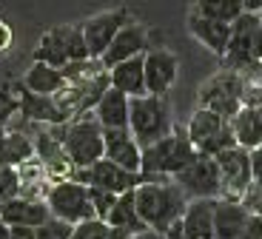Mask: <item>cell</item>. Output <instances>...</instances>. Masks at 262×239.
Returning a JSON list of instances; mask_svg holds the SVG:
<instances>
[{"instance_id":"obj_1","label":"cell","mask_w":262,"mask_h":239,"mask_svg":"<svg viewBox=\"0 0 262 239\" xmlns=\"http://www.w3.org/2000/svg\"><path fill=\"white\" fill-rule=\"evenodd\" d=\"M185 205H188V197L174 185L171 177H165V180H143L134 188V208H137L140 220L148 225V231L165 233L183 216Z\"/></svg>"},{"instance_id":"obj_2","label":"cell","mask_w":262,"mask_h":239,"mask_svg":"<svg viewBox=\"0 0 262 239\" xmlns=\"http://www.w3.org/2000/svg\"><path fill=\"white\" fill-rule=\"evenodd\" d=\"M194 154H196V148L191 145L188 134L171 128L165 137L143 145V151H140V174H143V180L174 177L180 168H185L194 160Z\"/></svg>"},{"instance_id":"obj_3","label":"cell","mask_w":262,"mask_h":239,"mask_svg":"<svg viewBox=\"0 0 262 239\" xmlns=\"http://www.w3.org/2000/svg\"><path fill=\"white\" fill-rule=\"evenodd\" d=\"M52 128L57 131L60 142H63V151L74 168L92 165L94 160L103 157V125L94 120V114L72 117L69 123L52 125Z\"/></svg>"},{"instance_id":"obj_4","label":"cell","mask_w":262,"mask_h":239,"mask_svg":"<svg viewBox=\"0 0 262 239\" xmlns=\"http://www.w3.org/2000/svg\"><path fill=\"white\" fill-rule=\"evenodd\" d=\"M128 131L140 142V148L160 140L171 131V114L165 94H137L128 97Z\"/></svg>"},{"instance_id":"obj_5","label":"cell","mask_w":262,"mask_h":239,"mask_svg":"<svg viewBox=\"0 0 262 239\" xmlns=\"http://www.w3.org/2000/svg\"><path fill=\"white\" fill-rule=\"evenodd\" d=\"M185 134H188L191 145H194L200 154H208V157L236 145L234 131H231V125H228V117L216 114V111H211V108H203V105L191 114V123H188V128H185Z\"/></svg>"},{"instance_id":"obj_6","label":"cell","mask_w":262,"mask_h":239,"mask_svg":"<svg viewBox=\"0 0 262 239\" xmlns=\"http://www.w3.org/2000/svg\"><path fill=\"white\" fill-rule=\"evenodd\" d=\"M43 200H46L52 216L69 222V225H74V222H80V220H89V216H94L92 200H89V185L77 182L74 177L54 180V185L46 188V197H43Z\"/></svg>"},{"instance_id":"obj_7","label":"cell","mask_w":262,"mask_h":239,"mask_svg":"<svg viewBox=\"0 0 262 239\" xmlns=\"http://www.w3.org/2000/svg\"><path fill=\"white\" fill-rule=\"evenodd\" d=\"M214 239H262V216L251 213L239 200L216 197Z\"/></svg>"},{"instance_id":"obj_8","label":"cell","mask_w":262,"mask_h":239,"mask_svg":"<svg viewBox=\"0 0 262 239\" xmlns=\"http://www.w3.org/2000/svg\"><path fill=\"white\" fill-rule=\"evenodd\" d=\"M171 180H174V185H177L188 200H196V197H220L223 194V180H220L216 160L208 157V154H200V151H196L194 160H191L185 168H180Z\"/></svg>"},{"instance_id":"obj_9","label":"cell","mask_w":262,"mask_h":239,"mask_svg":"<svg viewBox=\"0 0 262 239\" xmlns=\"http://www.w3.org/2000/svg\"><path fill=\"white\" fill-rule=\"evenodd\" d=\"M74 180L83 182V185H94V188H105V191H114V194H123V191H131L143 182V174H134V171L120 168L117 162L105 160H94L92 165H83V168H74Z\"/></svg>"},{"instance_id":"obj_10","label":"cell","mask_w":262,"mask_h":239,"mask_svg":"<svg viewBox=\"0 0 262 239\" xmlns=\"http://www.w3.org/2000/svg\"><path fill=\"white\" fill-rule=\"evenodd\" d=\"M214 160H216V168H220V180H223V194L220 197H225V200H239L245 194V188L254 182L248 148L231 145V148L214 154Z\"/></svg>"},{"instance_id":"obj_11","label":"cell","mask_w":262,"mask_h":239,"mask_svg":"<svg viewBox=\"0 0 262 239\" xmlns=\"http://www.w3.org/2000/svg\"><path fill=\"white\" fill-rule=\"evenodd\" d=\"M200 105L216 111V114H223V117H234L236 111H239V105H243L236 71L223 69L216 77H211L208 83L200 89Z\"/></svg>"},{"instance_id":"obj_12","label":"cell","mask_w":262,"mask_h":239,"mask_svg":"<svg viewBox=\"0 0 262 239\" xmlns=\"http://www.w3.org/2000/svg\"><path fill=\"white\" fill-rule=\"evenodd\" d=\"M259 26V14L256 12H243L231 23V37L223 52L225 69L239 71L248 63H254V32Z\"/></svg>"},{"instance_id":"obj_13","label":"cell","mask_w":262,"mask_h":239,"mask_svg":"<svg viewBox=\"0 0 262 239\" xmlns=\"http://www.w3.org/2000/svg\"><path fill=\"white\" fill-rule=\"evenodd\" d=\"M123 23H128V9H125V6L100 12V14H94V17H89L85 23H80L85 49H89V57L100 60V54L105 52V46L112 43V37L120 32Z\"/></svg>"},{"instance_id":"obj_14","label":"cell","mask_w":262,"mask_h":239,"mask_svg":"<svg viewBox=\"0 0 262 239\" xmlns=\"http://www.w3.org/2000/svg\"><path fill=\"white\" fill-rule=\"evenodd\" d=\"M143 74H145V91L148 94H168L180 74L177 54L168 52V49H145Z\"/></svg>"},{"instance_id":"obj_15","label":"cell","mask_w":262,"mask_h":239,"mask_svg":"<svg viewBox=\"0 0 262 239\" xmlns=\"http://www.w3.org/2000/svg\"><path fill=\"white\" fill-rule=\"evenodd\" d=\"M145 49H148V32H145V26L128 20V23L120 26V32L112 37V43L105 46V52L100 54V63H103V69H112L114 63L137 57Z\"/></svg>"},{"instance_id":"obj_16","label":"cell","mask_w":262,"mask_h":239,"mask_svg":"<svg viewBox=\"0 0 262 239\" xmlns=\"http://www.w3.org/2000/svg\"><path fill=\"white\" fill-rule=\"evenodd\" d=\"M17 100H20V108L17 114L26 120V123H37V125H60V123H69L72 117L66 114L63 108L57 105L54 94H34V91L17 89Z\"/></svg>"},{"instance_id":"obj_17","label":"cell","mask_w":262,"mask_h":239,"mask_svg":"<svg viewBox=\"0 0 262 239\" xmlns=\"http://www.w3.org/2000/svg\"><path fill=\"white\" fill-rule=\"evenodd\" d=\"M214 202L216 197L188 200L180 216V239H214Z\"/></svg>"},{"instance_id":"obj_18","label":"cell","mask_w":262,"mask_h":239,"mask_svg":"<svg viewBox=\"0 0 262 239\" xmlns=\"http://www.w3.org/2000/svg\"><path fill=\"white\" fill-rule=\"evenodd\" d=\"M140 142L128 128H103V157L117 162L120 168L140 174Z\"/></svg>"},{"instance_id":"obj_19","label":"cell","mask_w":262,"mask_h":239,"mask_svg":"<svg viewBox=\"0 0 262 239\" xmlns=\"http://www.w3.org/2000/svg\"><path fill=\"white\" fill-rule=\"evenodd\" d=\"M52 216L46 200H34V197H12V200H3L0 202V220L6 225H43V222Z\"/></svg>"},{"instance_id":"obj_20","label":"cell","mask_w":262,"mask_h":239,"mask_svg":"<svg viewBox=\"0 0 262 239\" xmlns=\"http://www.w3.org/2000/svg\"><path fill=\"white\" fill-rule=\"evenodd\" d=\"M94 120L103 128H128V94L117 91L114 85L100 94V100L94 103Z\"/></svg>"},{"instance_id":"obj_21","label":"cell","mask_w":262,"mask_h":239,"mask_svg":"<svg viewBox=\"0 0 262 239\" xmlns=\"http://www.w3.org/2000/svg\"><path fill=\"white\" fill-rule=\"evenodd\" d=\"M188 32L194 34L203 46H208L216 57H223L225 46H228L231 37V23H223V20H211L200 12H191L188 17Z\"/></svg>"},{"instance_id":"obj_22","label":"cell","mask_w":262,"mask_h":239,"mask_svg":"<svg viewBox=\"0 0 262 239\" xmlns=\"http://www.w3.org/2000/svg\"><path fill=\"white\" fill-rule=\"evenodd\" d=\"M228 125L234 131L236 145L243 148H256L262 142V105H239L234 117H228Z\"/></svg>"},{"instance_id":"obj_23","label":"cell","mask_w":262,"mask_h":239,"mask_svg":"<svg viewBox=\"0 0 262 239\" xmlns=\"http://www.w3.org/2000/svg\"><path fill=\"white\" fill-rule=\"evenodd\" d=\"M108 83L117 91L128 94V97H137V94H145V74H143V54L128 60H120L108 69Z\"/></svg>"},{"instance_id":"obj_24","label":"cell","mask_w":262,"mask_h":239,"mask_svg":"<svg viewBox=\"0 0 262 239\" xmlns=\"http://www.w3.org/2000/svg\"><path fill=\"white\" fill-rule=\"evenodd\" d=\"M63 85H66L63 71L49 66V63H40V60H34L29 66L26 77H23V89L34 91V94H57Z\"/></svg>"},{"instance_id":"obj_25","label":"cell","mask_w":262,"mask_h":239,"mask_svg":"<svg viewBox=\"0 0 262 239\" xmlns=\"http://www.w3.org/2000/svg\"><path fill=\"white\" fill-rule=\"evenodd\" d=\"M32 157H34V142L26 131H14V128L0 131V162L23 165Z\"/></svg>"},{"instance_id":"obj_26","label":"cell","mask_w":262,"mask_h":239,"mask_svg":"<svg viewBox=\"0 0 262 239\" xmlns=\"http://www.w3.org/2000/svg\"><path fill=\"white\" fill-rule=\"evenodd\" d=\"M105 222H108V225H117V228H128L131 233H145L148 231V225L140 220L137 208H134V188L117 194L112 211L105 213Z\"/></svg>"},{"instance_id":"obj_27","label":"cell","mask_w":262,"mask_h":239,"mask_svg":"<svg viewBox=\"0 0 262 239\" xmlns=\"http://www.w3.org/2000/svg\"><path fill=\"white\" fill-rule=\"evenodd\" d=\"M34 60L49 63V66H54V69H63V66L69 63V52H66V43H63V32H60V26H54L52 32H46L43 37H40L37 49H34Z\"/></svg>"},{"instance_id":"obj_28","label":"cell","mask_w":262,"mask_h":239,"mask_svg":"<svg viewBox=\"0 0 262 239\" xmlns=\"http://www.w3.org/2000/svg\"><path fill=\"white\" fill-rule=\"evenodd\" d=\"M239 77V97L243 105H262V63H248L236 71Z\"/></svg>"},{"instance_id":"obj_29","label":"cell","mask_w":262,"mask_h":239,"mask_svg":"<svg viewBox=\"0 0 262 239\" xmlns=\"http://www.w3.org/2000/svg\"><path fill=\"white\" fill-rule=\"evenodd\" d=\"M196 12L211 17V20L234 23L245 9H243V0H196Z\"/></svg>"},{"instance_id":"obj_30","label":"cell","mask_w":262,"mask_h":239,"mask_svg":"<svg viewBox=\"0 0 262 239\" xmlns=\"http://www.w3.org/2000/svg\"><path fill=\"white\" fill-rule=\"evenodd\" d=\"M69 239H108V222L100 216H89L72 225V236Z\"/></svg>"},{"instance_id":"obj_31","label":"cell","mask_w":262,"mask_h":239,"mask_svg":"<svg viewBox=\"0 0 262 239\" xmlns=\"http://www.w3.org/2000/svg\"><path fill=\"white\" fill-rule=\"evenodd\" d=\"M20 194V171L17 165L0 162V200H12Z\"/></svg>"},{"instance_id":"obj_32","label":"cell","mask_w":262,"mask_h":239,"mask_svg":"<svg viewBox=\"0 0 262 239\" xmlns=\"http://www.w3.org/2000/svg\"><path fill=\"white\" fill-rule=\"evenodd\" d=\"M17 108H20V100L14 94V85L0 89V131L12 125V117H17Z\"/></svg>"},{"instance_id":"obj_33","label":"cell","mask_w":262,"mask_h":239,"mask_svg":"<svg viewBox=\"0 0 262 239\" xmlns=\"http://www.w3.org/2000/svg\"><path fill=\"white\" fill-rule=\"evenodd\" d=\"M72 236V225L57 216H49L43 225L34 228V239H69Z\"/></svg>"},{"instance_id":"obj_34","label":"cell","mask_w":262,"mask_h":239,"mask_svg":"<svg viewBox=\"0 0 262 239\" xmlns=\"http://www.w3.org/2000/svg\"><path fill=\"white\" fill-rule=\"evenodd\" d=\"M89 200H92L94 216L105 220V213L112 211V205H114V200H117V194H114V191H105V188H94V185H89Z\"/></svg>"},{"instance_id":"obj_35","label":"cell","mask_w":262,"mask_h":239,"mask_svg":"<svg viewBox=\"0 0 262 239\" xmlns=\"http://www.w3.org/2000/svg\"><path fill=\"white\" fill-rule=\"evenodd\" d=\"M239 202H243L251 213L262 216V182H251V185L245 188V194L239 197Z\"/></svg>"},{"instance_id":"obj_36","label":"cell","mask_w":262,"mask_h":239,"mask_svg":"<svg viewBox=\"0 0 262 239\" xmlns=\"http://www.w3.org/2000/svg\"><path fill=\"white\" fill-rule=\"evenodd\" d=\"M248 157H251V177H254V182H262V142L248 151Z\"/></svg>"},{"instance_id":"obj_37","label":"cell","mask_w":262,"mask_h":239,"mask_svg":"<svg viewBox=\"0 0 262 239\" xmlns=\"http://www.w3.org/2000/svg\"><path fill=\"white\" fill-rule=\"evenodd\" d=\"M9 236L12 239H34L32 225H9Z\"/></svg>"},{"instance_id":"obj_38","label":"cell","mask_w":262,"mask_h":239,"mask_svg":"<svg viewBox=\"0 0 262 239\" xmlns=\"http://www.w3.org/2000/svg\"><path fill=\"white\" fill-rule=\"evenodd\" d=\"M9 46H12V26L6 20H0V52H6Z\"/></svg>"},{"instance_id":"obj_39","label":"cell","mask_w":262,"mask_h":239,"mask_svg":"<svg viewBox=\"0 0 262 239\" xmlns=\"http://www.w3.org/2000/svg\"><path fill=\"white\" fill-rule=\"evenodd\" d=\"M254 60L262 63V20H259V26H256V32H254Z\"/></svg>"},{"instance_id":"obj_40","label":"cell","mask_w":262,"mask_h":239,"mask_svg":"<svg viewBox=\"0 0 262 239\" xmlns=\"http://www.w3.org/2000/svg\"><path fill=\"white\" fill-rule=\"evenodd\" d=\"M137 233H131L128 228H117V225H108V239H134Z\"/></svg>"},{"instance_id":"obj_41","label":"cell","mask_w":262,"mask_h":239,"mask_svg":"<svg viewBox=\"0 0 262 239\" xmlns=\"http://www.w3.org/2000/svg\"><path fill=\"white\" fill-rule=\"evenodd\" d=\"M243 9H245V12H259L262 0H243Z\"/></svg>"},{"instance_id":"obj_42","label":"cell","mask_w":262,"mask_h":239,"mask_svg":"<svg viewBox=\"0 0 262 239\" xmlns=\"http://www.w3.org/2000/svg\"><path fill=\"white\" fill-rule=\"evenodd\" d=\"M0 239H12V236H9V225L3 220H0Z\"/></svg>"},{"instance_id":"obj_43","label":"cell","mask_w":262,"mask_h":239,"mask_svg":"<svg viewBox=\"0 0 262 239\" xmlns=\"http://www.w3.org/2000/svg\"><path fill=\"white\" fill-rule=\"evenodd\" d=\"M256 14H259V20H262V9H259V12H256Z\"/></svg>"},{"instance_id":"obj_44","label":"cell","mask_w":262,"mask_h":239,"mask_svg":"<svg viewBox=\"0 0 262 239\" xmlns=\"http://www.w3.org/2000/svg\"><path fill=\"white\" fill-rule=\"evenodd\" d=\"M0 202H3V200H0Z\"/></svg>"}]
</instances>
